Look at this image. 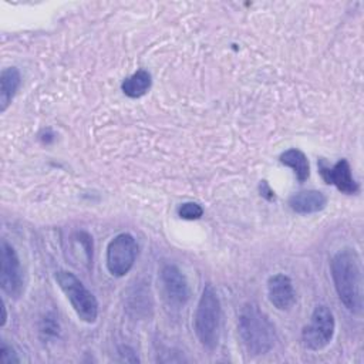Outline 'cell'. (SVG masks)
I'll list each match as a JSON object with an SVG mask.
<instances>
[{
	"instance_id": "1",
	"label": "cell",
	"mask_w": 364,
	"mask_h": 364,
	"mask_svg": "<svg viewBox=\"0 0 364 364\" xmlns=\"http://www.w3.org/2000/svg\"><path fill=\"white\" fill-rule=\"evenodd\" d=\"M330 273L340 301L350 313L360 314L364 304L363 269L355 249L337 250L330 260Z\"/></svg>"
},
{
	"instance_id": "2",
	"label": "cell",
	"mask_w": 364,
	"mask_h": 364,
	"mask_svg": "<svg viewBox=\"0 0 364 364\" xmlns=\"http://www.w3.org/2000/svg\"><path fill=\"white\" fill-rule=\"evenodd\" d=\"M237 331L242 344L252 355L267 354L276 343L274 324L256 303H246L240 307Z\"/></svg>"
},
{
	"instance_id": "3",
	"label": "cell",
	"mask_w": 364,
	"mask_h": 364,
	"mask_svg": "<svg viewBox=\"0 0 364 364\" xmlns=\"http://www.w3.org/2000/svg\"><path fill=\"white\" fill-rule=\"evenodd\" d=\"M222 328V306L215 287L208 283L199 297L195 316L193 330L199 343L206 350H215L219 344Z\"/></svg>"
},
{
	"instance_id": "4",
	"label": "cell",
	"mask_w": 364,
	"mask_h": 364,
	"mask_svg": "<svg viewBox=\"0 0 364 364\" xmlns=\"http://www.w3.org/2000/svg\"><path fill=\"white\" fill-rule=\"evenodd\" d=\"M55 282L68 299L77 317L84 323H95L98 317V301L95 296L71 272H55Z\"/></svg>"
},
{
	"instance_id": "5",
	"label": "cell",
	"mask_w": 364,
	"mask_h": 364,
	"mask_svg": "<svg viewBox=\"0 0 364 364\" xmlns=\"http://www.w3.org/2000/svg\"><path fill=\"white\" fill-rule=\"evenodd\" d=\"M334 316L327 306L321 304L313 310L310 321L303 327L301 340L307 348L318 351L330 344L334 336Z\"/></svg>"
},
{
	"instance_id": "6",
	"label": "cell",
	"mask_w": 364,
	"mask_h": 364,
	"mask_svg": "<svg viewBox=\"0 0 364 364\" xmlns=\"http://www.w3.org/2000/svg\"><path fill=\"white\" fill-rule=\"evenodd\" d=\"M138 255V245L132 235L119 233L114 236L105 253V264L114 277L125 276L134 266Z\"/></svg>"
},
{
	"instance_id": "7",
	"label": "cell",
	"mask_w": 364,
	"mask_h": 364,
	"mask_svg": "<svg viewBox=\"0 0 364 364\" xmlns=\"http://www.w3.org/2000/svg\"><path fill=\"white\" fill-rule=\"evenodd\" d=\"M159 286L164 300L172 309H182L191 296L188 280L183 272L172 263H166L159 270Z\"/></svg>"
},
{
	"instance_id": "8",
	"label": "cell",
	"mask_w": 364,
	"mask_h": 364,
	"mask_svg": "<svg viewBox=\"0 0 364 364\" xmlns=\"http://www.w3.org/2000/svg\"><path fill=\"white\" fill-rule=\"evenodd\" d=\"M0 286L1 290L13 299H18L24 290V276L20 259L14 247L6 239L1 240Z\"/></svg>"
},
{
	"instance_id": "9",
	"label": "cell",
	"mask_w": 364,
	"mask_h": 364,
	"mask_svg": "<svg viewBox=\"0 0 364 364\" xmlns=\"http://www.w3.org/2000/svg\"><path fill=\"white\" fill-rule=\"evenodd\" d=\"M318 172L327 183L334 185L340 192L346 195H354L360 191L358 182L354 179L351 166L347 159H340L333 166H327L324 161H320Z\"/></svg>"
},
{
	"instance_id": "10",
	"label": "cell",
	"mask_w": 364,
	"mask_h": 364,
	"mask_svg": "<svg viewBox=\"0 0 364 364\" xmlns=\"http://www.w3.org/2000/svg\"><path fill=\"white\" fill-rule=\"evenodd\" d=\"M267 299L277 310H290L296 303V291L289 276L277 273L267 280Z\"/></svg>"
},
{
	"instance_id": "11",
	"label": "cell",
	"mask_w": 364,
	"mask_h": 364,
	"mask_svg": "<svg viewBox=\"0 0 364 364\" xmlns=\"http://www.w3.org/2000/svg\"><path fill=\"white\" fill-rule=\"evenodd\" d=\"M327 205V196L321 191L310 189L301 191L290 196L289 206L293 212L300 215H309L320 212Z\"/></svg>"
},
{
	"instance_id": "12",
	"label": "cell",
	"mask_w": 364,
	"mask_h": 364,
	"mask_svg": "<svg viewBox=\"0 0 364 364\" xmlns=\"http://www.w3.org/2000/svg\"><path fill=\"white\" fill-rule=\"evenodd\" d=\"M21 84L20 71L16 67H7L0 74V111L4 112L11 104Z\"/></svg>"
},
{
	"instance_id": "13",
	"label": "cell",
	"mask_w": 364,
	"mask_h": 364,
	"mask_svg": "<svg viewBox=\"0 0 364 364\" xmlns=\"http://www.w3.org/2000/svg\"><path fill=\"white\" fill-rule=\"evenodd\" d=\"M151 74L146 70L141 68L122 81L121 90L129 98H139L148 92V90L151 88Z\"/></svg>"
},
{
	"instance_id": "14",
	"label": "cell",
	"mask_w": 364,
	"mask_h": 364,
	"mask_svg": "<svg viewBox=\"0 0 364 364\" xmlns=\"http://www.w3.org/2000/svg\"><path fill=\"white\" fill-rule=\"evenodd\" d=\"M280 162L289 168L293 169L296 178L299 182H304L307 181V178L310 176V164L307 156L304 155V152H301L300 149L296 148H290L287 151H284L280 155Z\"/></svg>"
},
{
	"instance_id": "15",
	"label": "cell",
	"mask_w": 364,
	"mask_h": 364,
	"mask_svg": "<svg viewBox=\"0 0 364 364\" xmlns=\"http://www.w3.org/2000/svg\"><path fill=\"white\" fill-rule=\"evenodd\" d=\"M178 215L186 220H196L203 215V209L196 202H186L178 208Z\"/></svg>"
},
{
	"instance_id": "16",
	"label": "cell",
	"mask_w": 364,
	"mask_h": 364,
	"mask_svg": "<svg viewBox=\"0 0 364 364\" xmlns=\"http://www.w3.org/2000/svg\"><path fill=\"white\" fill-rule=\"evenodd\" d=\"M0 361L3 364H11V363L20 361L14 348L11 346H9L4 340H1V346H0Z\"/></svg>"
},
{
	"instance_id": "17",
	"label": "cell",
	"mask_w": 364,
	"mask_h": 364,
	"mask_svg": "<svg viewBox=\"0 0 364 364\" xmlns=\"http://www.w3.org/2000/svg\"><path fill=\"white\" fill-rule=\"evenodd\" d=\"M58 330H60V328H58V321H55L54 317L46 316V318L43 320L41 333H44L46 337H50V336H57Z\"/></svg>"
},
{
	"instance_id": "18",
	"label": "cell",
	"mask_w": 364,
	"mask_h": 364,
	"mask_svg": "<svg viewBox=\"0 0 364 364\" xmlns=\"http://www.w3.org/2000/svg\"><path fill=\"white\" fill-rule=\"evenodd\" d=\"M7 321V313H6V304L4 300H1V326H4Z\"/></svg>"
}]
</instances>
